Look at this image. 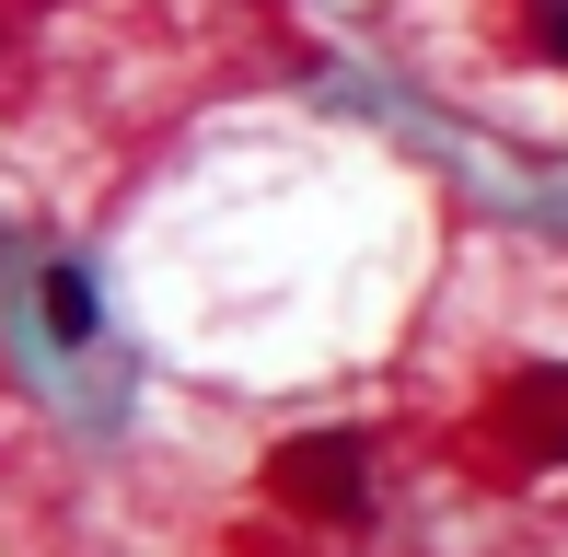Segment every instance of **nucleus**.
<instances>
[{
	"mask_svg": "<svg viewBox=\"0 0 568 557\" xmlns=\"http://www.w3.org/2000/svg\"><path fill=\"white\" fill-rule=\"evenodd\" d=\"M499 453L510 465H568V361H546V372H510L499 384Z\"/></svg>",
	"mask_w": 568,
	"mask_h": 557,
	"instance_id": "2",
	"label": "nucleus"
},
{
	"mask_svg": "<svg viewBox=\"0 0 568 557\" xmlns=\"http://www.w3.org/2000/svg\"><path fill=\"white\" fill-rule=\"evenodd\" d=\"M487 36H499L510 70H534V82H568V0H476Z\"/></svg>",
	"mask_w": 568,
	"mask_h": 557,
	"instance_id": "3",
	"label": "nucleus"
},
{
	"mask_svg": "<svg viewBox=\"0 0 568 557\" xmlns=\"http://www.w3.org/2000/svg\"><path fill=\"white\" fill-rule=\"evenodd\" d=\"M267 488L291 499V512H314V523H359V499H372V453H359L348 429H314V442L267 453Z\"/></svg>",
	"mask_w": 568,
	"mask_h": 557,
	"instance_id": "1",
	"label": "nucleus"
},
{
	"mask_svg": "<svg viewBox=\"0 0 568 557\" xmlns=\"http://www.w3.org/2000/svg\"><path fill=\"white\" fill-rule=\"evenodd\" d=\"M47 325H59L70 348L93 337V278H82V267H47Z\"/></svg>",
	"mask_w": 568,
	"mask_h": 557,
	"instance_id": "4",
	"label": "nucleus"
}]
</instances>
